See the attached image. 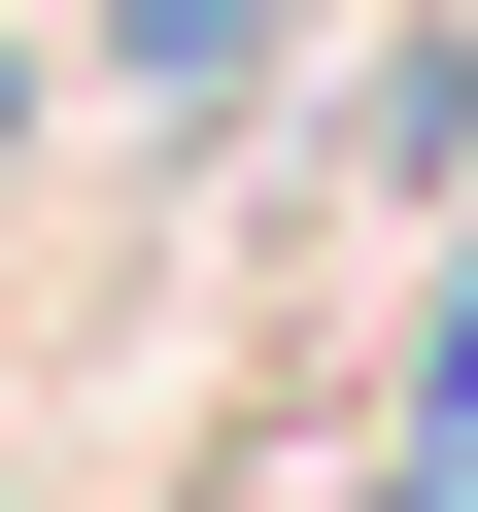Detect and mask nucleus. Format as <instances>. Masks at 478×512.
<instances>
[{"instance_id": "nucleus-1", "label": "nucleus", "mask_w": 478, "mask_h": 512, "mask_svg": "<svg viewBox=\"0 0 478 512\" xmlns=\"http://www.w3.org/2000/svg\"><path fill=\"white\" fill-rule=\"evenodd\" d=\"M274 35H308V0H137V69H274Z\"/></svg>"}]
</instances>
